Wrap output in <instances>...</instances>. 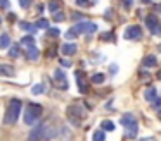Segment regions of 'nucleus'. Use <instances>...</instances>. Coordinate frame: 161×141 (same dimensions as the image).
Instances as JSON below:
<instances>
[{
    "label": "nucleus",
    "instance_id": "nucleus-1",
    "mask_svg": "<svg viewBox=\"0 0 161 141\" xmlns=\"http://www.w3.org/2000/svg\"><path fill=\"white\" fill-rule=\"evenodd\" d=\"M59 134V131L54 126L49 124H38L36 127H33L31 133L28 136V141H50Z\"/></svg>",
    "mask_w": 161,
    "mask_h": 141
},
{
    "label": "nucleus",
    "instance_id": "nucleus-2",
    "mask_svg": "<svg viewBox=\"0 0 161 141\" xmlns=\"http://www.w3.org/2000/svg\"><path fill=\"white\" fill-rule=\"evenodd\" d=\"M23 110V103L19 98H12L7 105V112H5V117H4V124L5 126H12V124L18 122L19 119V113Z\"/></svg>",
    "mask_w": 161,
    "mask_h": 141
},
{
    "label": "nucleus",
    "instance_id": "nucleus-3",
    "mask_svg": "<svg viewBox=\"0 0 161 141\" xmlns=\"http://www.w3.org/2000/svg\"><path fill=\"white\" fill-rule=\"evenodd\" d=\"M42 113H43V107L31 102V103L26 105V110H25V113H23V120H25L26 126H35L36 120L42 117Z\"/></svg>",
    "mask_w": 161,
    "mask_h": 141
},
{
    "label": "nucleus",
    "instance_id": "nucleus-4",
    "mask_svg": "<svg viewBox=\"0 0 161 141\" xmlns=\"http://www.w3.org/2000/svg\"><path fill=\"white\" fill-rule=\"evenodd\" d=\"M71 29L75 31L76 34H90V33H95L97 31V24L95 23H90V21H81V23H76Z\"/></svg>",
    "mask_w": 161,
    "mask_h": 141
},
{
    "label": "nucleus",
    "instance_id": "nucleus-5",
    "mask_svg": "<svg viewBox=\"0 0 161 141\" xmlns=\"http://www.w3.org/2000/svg\"><path fill=\"white\" fill-rule=\"evenodd\" d=\"M83 117H85V112L80 108V107H76V105L68 107V119L71 120L73 126H80V122H81Z\"/></svg>",
    "mask_w": 161,
    "mask_h": 141
},
{
    "label": "nucleus",
    "instance_id": "nucleus-6",
    "mask_svg": "<svg viewBox=\"0 0 161 141\" xmlns=\"http://www.w3.org/2000/svg\"><path fill=\"white\" fill-rule=\"evenodd\" d=\"M54 84L59 89H68V79L64 76V71H61V69L54 71Z\"/></svg>",
    "mask_w": 161,
    "mask_h": 141
},
{
    "label": "nucleus",
    "instance_id": "nucleus-7",
    "mask_svg": "<svg viewBox=\"0 0 161 141\" xmlns=\"http://www.w3.org/2000/svg\"><path fill=\"white\" fill-rule=\"evenodd\" d=\"M125 38L126 40H140L142 38V28L133 24V26H128L125 31Z\"/></svg>",
    "mask_w": 161,
    "mask_h": 141
},
{
    "label": "nucleus",
    "instance_id": "nucleus-8",
    "mask_svg": "<svg viewBox=\"0 0 161 141\" xmlns=\"http://www.w3.org/2000/svg\"><path fill=\"white\" fill-rule=\"evenodd\" d=\"M75 78H76V83H78V91H80V93H87L88 91V86H87L85 72L83 71H76V72H75Z\"/></svg>",
    "mask_w": 161,
    "mask_h": 141
},
{
    "label": "nucleus",
    "instance_id": "nucleus-9",
    "mask_svg": "<svg viewBox=\"0 0 161 141\" xmlns=\"http://www.w3.org/2000/svg\"><path fill=\"white\" fill-rule=\"evenodd\" d=\"M146 26H147V29H149L153 34L156 33L158 26H159V19H158L156 14H149V16L146 17Z\"/></svg>",
    "mask_w": 161,
    "mask_h": 141
},
{
    "label": "nucleus",
    "instance_id": "nucleus-10",
    "mask_svg": "<svg viewBox=\"0 0 161 141\" xmlns=\"http://www.w3.org/2000/svg\"><path fill=\"white\" fill-rule=\"evenodd\" d=\"M14 74H16V71H14L12 65L0 64V76H2V78H14Z\"/></svg>",
    "mask_w": 161,
    "mask_h": 141
},
{
    "label": "nucleus",
    "instance_id": "nucleus-11",
    "mask_svg": "<svg viewBox=\"0 0 161 141\" xmlns=\"http://www.w3.org/2000/svg\"><path fill=\"white\" fill-rule=\"evenodd\" d=\"M135 122H137V119H135L133 113H123V115L119 117V124H121L123 127H128V126H132V124H135Z\"/></svg>",
    "mask_w": 161,
    "mask_h": 141
},
{
    "label": "nucleus",
    "instance_id": "nucleus-12",
    "mask_svg": "<svg viewBox=\"0 0 161 141\" xmlns=\"http://www.w3.org/2000/svg\"><path fill=\"white\" fill-rule=\"evenodd\" d=\"M61 52H63L64 55H73V53H76L78 52V45L76 43H64L63 47H61Z\"/></svg>",
    "mask_w": 161,
    "mask_h": 141
},
{
    "label": "nucleus",
    "instance_id": "nucleus-13",
    "mask_svg": "<svg viewBox=\"0 0 161 141\" xmlns=\"http://www.w3.org/2000/svg\"><path fill=\"white\" fill-rule=\"evenodd\" d=\"M144 98H146V102H151L153 103L154 100L158 98V91H156V88L154 86H149V88L144 91Z\"/></svg>",
    "mask_w": 161,
    "mask_h": 141
},
{
    "label": "nucleus",
    "instance_id": "nucleus-14",
    "mask_svg": "<svg viewBox=\"0 0 161 141\" xmlns=\"http://www.w3.org/2000/svg\"><path fill=\"white\" fill-rule=\"evenodd\" d=\"M11 45H12V41H11V36L7 33L0 34V50H9Z\"/></svg>",
    "mask_w": 161,
    "mask_h": 141
},
{
    "label": "nucleus",
    "instance_id": "nucleus-15",
    "mask_svg": "<svg viewBox=\"0 0 161 141\" xmlns=\"http://www.w3.org/2000/svg\"><path fill=\"white\" fill-rule=\"evenodd\" d=\"M26 55H28V58L31 62H36L40 57V50L36 47H30V48H26Z\"/></svg>",
    "mask_w": 161,
    "mask_h": 141
},
{
    "label": "nucleus",
    "instance_id": "nucleus-16",
    "mask_svg": "<svg viewBox=\"0 0 161 141\" xmlns=\"http://www.w3.org/2000/svg\"><path fill=\"white\" fill-rule=\"evenodd\" d=\"M137 133H139V126H137V122H135V124H132V126L126 127L125 138H126V139H133V138L137 136Z\"/></svg>",
    "mask_w": 161,
    "mask_h": 141
},
{
    "label": "nucleus",
    "instance_id": "nucleus-17",
    "mask_svg": "<svg viewBox=\"0 0 161 141\" xmlns=\"http://www.w3.org/2000/svg\"><path fill=\"white\" fill-rule=\"evenodd\" d=\"M19 28H21V29H25V31H28V33H31V34L38 31V28H36V24L26 23V21H21V23H19Z\"/></svg>",
    "mask_w": 161,
    "mask_h": 141
},
{
    "label": "nucleus",
    "instance_id": "nucleus-18",
    "mask_svg": "<svg viewBox=\"0 0 161 141\" xmlns=\"http://www.w3.org/2000/svg\"><path fill=\"white\" fill-rule=\"evenodd\" d=\"M142 64H144V67H154V65L158 64V58L154 57V55H147Z\"/></svg>",
    "mask_w": 161,
    "mask_h": 141
},
{
    "label": "nucleus",
    "instance_id": "nucleus-19",
    "mask_svg": "<svg viewBox=\"0 0 161 141\" xmlns=\"http://www.w3.org/2000/svg\"><path fill=\"white\" fill-rule=\"evenodd\" d=\"M47 9H49L52 14H56L57 10L61 9V2H59V0H50V2H49V5H47Z\"/></svg>",
    "mask_w": 161,
    "mask_h": 141
},
{
    "label": "nucleus",
    "instance_id": "nucleus-20",
    "mask_svg": "<svg viewBox=\"0 0 161 141\" xmlns=\"http://www.w3.org/2000/svg\"><path fill=\"white\" fill-rule=\"evenodd\" d=\"M9 57L18 58L19 57V43H12L11 48H9Z\"/></svg>",
    "mask_w": 161,
    "mask_h": 141
},
{
    "label": "nucleus",
    "instance_id": "nucleus-21",
    "mask_svg": "<svg viewBox=\"0 0 161 141\" xmlns=\"http://www.w3.org/2000/svg\"><path fill=\"white\" fill-rule=\"evenodd\" d=\"M21 45H23L25 48L35 47V40H33V36H23V38H21Z\"/></svg>",
    "mask_w": 161,
    "mask_h": 141
},
{
    "label": "nucleus",
    "instance_id": "nucleus-22",
    "mask_svg": "<svg viewBox=\"0 0 161 141\" xmlns=\"http://www.w3.org/2000/svg\"><path fill=\"white\" fill-rule=\"evenodd\" d=\"M104 79H106V76L101 74V72H97V74H94L90 78V81L94 83V84H101V83H104Z\"/></svg>",
    "mask_w": 161,
    "mask_h": 141
},
{
    "label": "nucleus",
    "instance_id": "nucleus-23",
    "mask_svg": "<svg viewBox=\"0 0 161 141\" xmlns=\"http://www.w3.org/2000/svg\"><path fill=\"white\" fill-rule=\"evenodd\" d=\"M92 141H106L104 131H95V133L92 134Z\"/></svg>",
    "mask_w": 161,
    "mask_h": 141
},
{
    "label": "nucleus",
    "instance_id": "nucleus-24",
    "mask_svg": "<svg viewBox=\"0 0 161 141\" xmlns=\"http://www.w3.org/2000/svg\"><path fill=\"white\" fill-rule=\"evenodd\" d=\"M35 24H36L38 29H40V28H42V29H49V28H50V24H49V21H47V19H38Z\"/></svg>",
    "mask_w": 161,
    "mask_h": 141
},
{
    "label": "nucleus",
    "instance_id": "nucleus-25",
    "mask_svg": "<svg viewBox=\"0 0 161 141\" xmlns=\"http://www.w3.org/2000/svg\"><path fill=\"white\" fill-rule=\"evenodd\" d=\"M101 126L104 131H114V122H111V120H102Z\"/></svg>",
    "mask_w": 161,
    "mask_h": 141
},
{
    "label": "nucleus",
    "instance_id": "nucleus-26",
    "mask_svg": "<svg viewBox=\"0 0 161 141\" xmlns=\"http://www.w3.org/2000/svg\"><path fill=\"white\" fill-rule=\"evenodd\" d=\"M75 3H76L78 7H92L95 2H94V0H76Z\"/></svg>",
    "mask_w": 161,
    "mask_h": 141
},
{
    "label": "nucleus",
    "instance_id": "nucleus-27",
    "mask_svg": "<svg viewBox=\"0 0 161 141\" xmlns=\"http://www.w3.org/2000/svg\"><path fill=\"white\" fill-rule=\"evenodd\" d=\"M43 91H45V86H43V84H35V86L31 88V93H33V95H40V93H43Z\"/></svg>",
    "mask_w": 161,
    "mask_h": 141
},
{
    "label": "nucleus",
    "instance_id": "nucleus-28",
    "mask_svg": "<svg viewBox=\"0 0 161 141\" xmlns=\"http://www.w3.org/2000/svg\"><path fill=\"white\" fill-rule=\"evenodd\" d=\"M66 19V16H64V12H61V10H57L56 14H54V21H57V23H61V21Z\"/></svg>",
    "mask_w": 161,
    "mask_h": 141
},
{
    "label": "nucleus",
    "instance_id": "nucleus-29",
    "mask_svg": "<svg viewBox=\"0 0 161 141\" xmlns=\"http://www.w3.org/2000/svg\"><path fill=\"white\" fill-rule=\"evenodd\" d=\"M71 17H73L75 21H78V23H81V21L85 19V14H80V12H73V14H71Z\"/></svg>",
    "mask_w": 161,
    "mask_h": 141
},
{
    "label": "nucleus",
    "instance_id": "nucleus-30",
    "mask_svg": "<svg viewBox=\"0 0 161 141\" xmlns=\"http://www.w3.org/2000/svg\"><path fill=\"white\" fill-rule=\"evenodd\" d=\"M61 34V31L57 29V28H49V36H52V38H57Z\"/></svg>",
    "mask_w": 161,
    "mask_h": 141
},
{
    "label": "nucleus",
    "instance_id": "nucleus-31",
    "mask_svg": "<svg viewBox=\"0 0 161 141\" xmlns=\"http://www.w3.org/2000/svg\"><path fill=\"white\" fill-rule=\"evenodd\" d=\"M19 5H21V9H30L31 0H19Z\"/></svg>",
    "mask_w": 161,
    "mask_h": 141
},
{
    "label": "nucleus",
    "instance_id": "nucleus-32",
    "mask_svg": "<svg viewBox=\"0 0 161 141\" xmlns=\"http://www.w3.org/2000/svg\"><path fill=\"white\" fill-rule=\"evenodd\" d=\"M47 57H49V58L56 57V47H52V48H49V50H47Z\"/></svg>",
    "mask_w": 161,
    "mask_h": 141
},
{
    "label": "nucleus",
    "instance_id": "nucleus-33",
    "mask_svg": "<svg viewBox=\"0 0 161 141\" xmlns=\"http://www.w3.org/2000/svg\"><path fill=\"white\" fill-rule=\"evenodd\" d=\"M9 7H11L9 0H0V9H9Z\"/></svg>",
    "mask_w": 161,
    "mask_h": 141
},
{
    "label": "nucleus",
    "instance_id": "nucleus-34",
    "mask_svg": "<svg viewBox=\"0 0 161 141\" xmlns=\"http://www.w3.org/2000/svg\"><path fill=\"white\" fill-rule=\"evenodd\" d=\"M64 36H66V38H68V40H71V38H76V36H78V34H76V33H75V31H73V29H69V31H68V33H66V34H64Z\"/></svg>",
    "mask_w": 161,
    "mask_h": 141
},
{
    "label": "nucleus",
    "instance_id": "nucleus-35",
    "mask_svg": "<svg viewBox=\"0 0 161 141\" xmlns=\"http://www.w3.org/2000/svg\"><path fill=\"white\" fill-rule=\"evenodd\" d=\"M153 107H154V108H158V110H161V98H156V100H154V102H153Z\"/></svg>",
    "mask_w": 161,
    "mask_h": 141
},
{
    "label": "nucleus",
    "instance_id": "nucleus-36",
    "mask_svg": "<svg viewBox=\"0 0 161 141\" xmlns=\"http://www.w3.org/2000/svg\"><path fill=\"white\" fill-rule=\"evenodd\" d=\"M61 65H63V67H69L71 65V60H68V58H61Z\"/></svg>",
    "mask_w": 161,
    "mask_h": 141
},
{
    "label": "nucleus",
    "instance_id": "nucleus-37",
    "mask_svg": "<svg viewBox=\"0 0 161 141\" xmlns=\"http://www.w3.org/2000/svg\"><path fill=\"white\" fill-rule=\"evenodd\" d=\"M125 2V9H132V3H133V0H123Z\"/></svg>",
    "mask_w": 161,
    "mask_h": 141
},
{
    "label": "nucleus",
    "instance_id": "nucleus-38",
    "mask_svg": "<svg viewBox=\"0 0 161 141\" xmlns=\"http://www.w3.org/2000/svg\"><path fill=\"white\" fill-rule=\"evenodd\" d=\"M102 40H113V33H104L102 34Z\"/></svg>",
    "mask_w": 161,
    "mask_h": 141
},
{
    "label": "nucleus",
    "instance_id": "nucleus-39",
    "mask_svg": "<svg viewBox=\"0 0 161 141\" xmlns=\"http://www.w3.org/2000/svg\"><path fill=\"white\" fill-rule=\"evenodd\" d=\"M140 78H144V79H149V72H146V71H144V69H142V71H140Z\"/></svg>",
    "mask_w": 161,
    "mask_h": 141
},
{
    "label": "nucleus",
    "instance_id": "nucleus-40",
    "mask_svg": "<svg viewBox=\"0 0 161 141\" xmlns=\"http://www.w3.org/2000/svg\"><path fill=\"white\" fill-rule=\"evenodd\" d=\"M116 72H118V65L113 64V65H111V74H116Z\"/></svg>",
    "mask_w": 161,
    "mask_h": 141
},
{
    "label": "nucleus",
    "instance_id": "nucleus-41",
    "mask_svg": "<svg viewBox=\"0 0 161 141\" xmlns=\"http://www.w3.org/2000/svg\"><path fill=\"white\" fill-rule=\"evenodd\" d=\"M111 14H113V9H108V10H106V16H104V17H108V19H111Z\"/></svg>",
    "mask_w": 161,
    "mask_h": 141
},
{
    "label": "nucleus",
    "instance_id": "nucleus-42",
    "mask_svg": "<svg viewBox=\"0 0 161 141\" xmlns=\"http://www.w3.org/2000/svg\"><path fill=\"white\" fill-rule=\"evenodd\" d=\"M139 141H158V139H154V138H142V139H139Z\"/></svg>",
    "mask_w": 161,
    "mask_h": 141
},
{
    "label": "nucleus",
    "instance_id": "nucleus-43",
    "mask_svg": "<svg viewBox=\"0 0 161 141\" xmlns=\"http://www.w3.org/2000/svg\"><path fill=\"white\" fill-rule=\"evenodd\" d=\"M154 34H161V24L158 26V29H156V33H154Z\"/></svg>",
    "mask_w": 161,
    "mask_h": 141
},
{
    "label": "nucleus",
    "instance_id": "nucleus-44",
    "mask_svg": "<svg viewBox=\"0 0 161 141\" xmlns=\"http://www.w3.org/2000/svg\"><path fill=\"white\" fill-rule=\"evenodd\" d=\"M142 3H151V0H142Z\"/></svg>",
    "mask_w": 161,
    "mask_h": 141
},
{
    "label": "nucleus",
    "instance_id": "nucleus-45",
    "mask_svg": "<svg viewBox=\"0 0 161 141\" xmlns=\"http://www.w3.org/2000/svg\"><path fill=\"white\" fill-rule=\"evenodd\" d=\"M158 117H159V120H161V110H158Z\"/></svg>",
    "mask_w": 161,
    "mask_h": 141
},
{
    "label": "nucleus",
    "instance_id": "nucleus-46",
    "mask_svg": "<svg viewBox=\"0 0 161 141\" xmlns=\"http://www.w3.org/2000/svg\"><path fill=\"white\" fill-rule=\"evenodd\" d=\"M158 78H159V79H161V71H159V72H158Z\"/></svg>",
    "mask_w": 161,
    "mask_h": 141
},
{
    "label": "nucleus",
    "instance_id": "nucleus-47",
    "mask_svg": "<svg viewBox=\"0 0 161 141\" xmlns=\"http://www.w3.org/2000/svg\"><path fill=\"white\" fill-rule=\"evenodd\" d=\"M158 10H159V12H161V5H158Z\"/></svg>",
    "mask_w": 161,
    "mask_h": 141
},
{
    "label": "nucleus",
    "instance_id": "nucleus-48",
    "mask_svg": "<svg viewBox=\"0 0 161 141\" xmlns=\"http://www.w3.org/2000/svg\"><path fill=\"white\" fill-rule=\"evenodd\" d=\"M158 50H159V52H161V45H159V47H158Z\"/></svg>",
    "mask_w": 161,
    "mask_h": 141
},
{
    "label": "nucleus",
    "instance_id": "nucleus-49",
    "mask_svg": "<svg viewBox=\"0 0 161 141\" xmlns=\"http://www.w3.org/2000/svg\"><path fill=\"white\" fill-rule=\"evenodd\" d=\"M0 21H2V19H0Z\"/></svg>",
    "mask_w": 161,
    "mask_h": 141
}]
</instances>
